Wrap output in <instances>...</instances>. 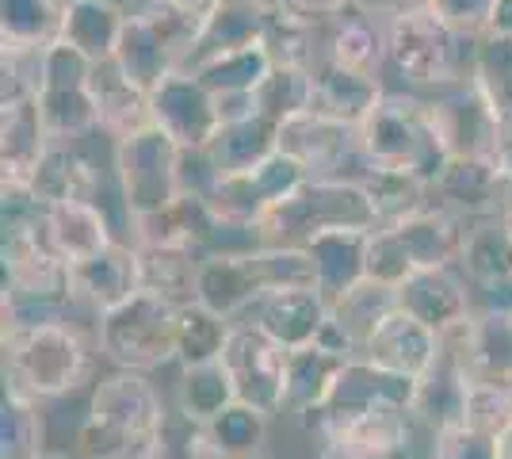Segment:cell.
<instances>
[{"mask_svg": "<svg viewBox=\"0 0 512 459\" xmlns=\"http://www.w3.org/2000/svg\"><path fill=\"white\" fill-rule=\"evenodd\" d=\"M142 257V287L161 291L172 303H195V284L203 268V249L199 245H165V249H138Z\"/></svg>", "mask_w": 512, "mask_h": 459, "instance_id": "35", "label": "cell"}, {"mask_svg": "<svg viewBox=\"0 0 512 459\" xmlns=\"http://www.w3.org/2000/svg\"><path fill=\"white\" fill-rule=\"evenodd\" d=\"M440 356H444V337L421 326L417 318H409L402 306L375 329V337L363 349V360L379 364L386 372L409 375V379H428L432 368L440 364Z\"/></svg>", "mask_w": 512, "mask_h": 459, "instance_id": "20", "label": "cell"}, {"mask_svg": "<svg viewBox=\"0 0 512 459\" xmlns=\"http://www.w3.org/2000/svg\"><path fill=\"white\" fill-rule=\"evenodd\" d=\"M50 138L39 119V104H16L0 108V165L4 180H31L35 165L43 161Z\"/></svg>", "mask_w": 512, "mask_h": 459, "instance_id": "33", "label": "cell"}, {"mask_svg": "<svg viewBox=\"0 0 512 459\" xmlns=\"http://www.w3.org/2000/svg\"><path fill=\"white\" fill-rule=\"evenodd\" d=\"M237 326H256L268 333L279 349L299 352L318 345V337L329 326V303L321 299L318 287H291V291H272L264 295L256 310L237 322Z\"/></svg>", "mask_w": 512, "mask_h": 459, "instance_id": "18", "label": "cell"}, {"mask_svg": "<svg viewBox=\"0 0 512 459\" xmlns=\"http://www.w3.org/2000/svg\"><path fill=\"white\" fill-rule=\"evenodd\" d=\"M115 4H119V8H130V4H134V0H115Z\"/></svg>", "mask_w": 512, "mask_h": 459, "instance_id": "56", "label": "cell"}, {"mask_svg": "<svg viewBox=\"0 0 512 459\" xmlns=\"http://www.w3.org/2000/svg\"><path fill=\"white\" fill-rule=\"evenodd\" d=\"M92 62L73 46L54 43L46 50V81L39 96V119L50 142H85L100 131V108L92 96Z\"/></svg>", "mask_w": 512, "mask_h": 459, "instance_id": "9", "label": "cell"}, {"mask_svg": "<svg viewBox=\"0 0 512 459\" xmlns=\"http://www.w3.org/2000/svg\"><path fill=\"white\" fill-rule=\"evenodd\" d=\"M39 230H43L46 245H50L69 268L100 257L104 249H111V245L119 241L115 230H111V222H107V215L96 203H88V199L50 203L43 211Z\"/></svg>", "mask_w": 512, "mask_h": 459, "instance_id": "21", "label": "cell"}, {"mask_svg": "<svg viewBox=\"0 0 512 459\" xmlns=\"http://www.w3.org/2000/svg\"><path fill=\"white\" fill-rule=\"evenodd\" d=\"M360 8L375 12V16H386V20H394V16H409V12L428 8V0H360Z\"/></svg>", "mask_w": 512, "mask_h": 459, "instance_id": "51", "label": "cell"}, {"mask_svg": "<svg viewBox=\"0 0 512 459\" xmlns=\"http://www.w3.org/2000/svg\"><path fill=\"white\" fill-rule=\"evenodd\" d=\"M325 230H379L371 199L356 180L314 176L291 199H283L260 219L264 245H295L302 249Z\"/></svg>", "mask_w": 512, "mask_h": 459, "instance_id": "6", "label": "cell"}, {"mask_svg": "<svg viewBox=\"0 0 512 459\" xmlns=\"http://www.w3.org/2000/svg\"><path fill=\"white\" fill-rule=\"evenodd\" d=\"M218 180H222V176H218V169H214L211 153L207 150H180V165H176V188H180V196L211 199Z\"/></svg>", "mask_w": 512, "mask_h": 459, "instance_id": "49", "label": "cell"}, {"mask_svg": "<svg viewBox=\"0 0 512 459\" xmlns=\"http://www.w3.org/2000/svg\"><path fill=\"white\" fill-rule=\"evenodd\" d=\"M348 356L325 349V345H310L287 356V406L283 414L302 421L314 410L325 406V398L333 394L337 379H341Z\"/></svg>", "mask_w": 512, "mask_h": 459, "instance_id": "28", "label": "cell"}, {"mask_svg": "<svg viewBox=\"0 0 512 459\" xmlns=\"http://www.w3.org/2000/svg\"><path fill=\"white\" fill-rule=\"evenodd\" d=\"M428 459H497V440L467 425H448L428 437Z\"/></svg>", "mask_w": 512, "mask_h": 459, "instance_id": "48", "label": "cell"}, {"mask_svg": "<svg viewBox=\"0 0 512 459\" xmlns=\"http://www.w3.org/2000/svg\"><path fill=\"white\" fill-rule=\"evenodd\" d=\"M497 459H512V425L497 437Z\"/></svg>", "mask_w": 512, "mask_h": 459, "instance_id": "54", "label": "cell"}, {"mask_svg": "<svg viewBox=\"0 0 512 459\" xmlns=\"http://www.w3.org/2000/svg\"><path fill=\"white\" fill-rule=\"evenodd\" d=\"M253 459H276V456H268V452H260V456H253Z\"/></svg>", "mask_w": 512, "mask_h": 459, "instance_id": "57", "label": "cell"}, {"mask_svg": "<svg viewBox=\"0 0 512 459\" xmlns=\"http://www.w3.org/2000/svg\"><path fill=\"white\" fill-rule=\"evenodd\" d=\"M172 4H176L180 12H188V16H195V20H203V16L211 12V8L218 4V0H172Z\"/></svg>", "mask_w": 512, "mask_h": 459, "instance_id": "53", "label": "cell"}, {"mask_svg": "<svg viewBox=\"0 0 512 459\" xmlns=\"http://www.w3.org/2000/svg\"><path fill=\"white\" fill-rule=\"evenodd\" d=\"M276 69L268 46H253V50H237V54H222L207 66L195 69V77L211 88L214 96H253L256 88L268 81V73Z\"/></svg>", "mask_w": 512, "mask_h": 459, "instance_id": "39", "label": "cell"}, {"mask_svg": "<svg viewBox=\"0 0 512 459\" xmlns=\"http://www.w3.org/2000/svg\"><path fill=\"white\" fill-rule=\"evenodd\" d=\"M493 161H497V169H501L505 180L512 184V131L501 134V146H497V153H493Z\"/></svg>", "mask_w": 512, "mask_h": 459, "instance_id": "52", "label": "cell"}, {"mask_svg": "<svg viewBox=\"0 0 512 459\" xmlns=\"http://www.w3.org/2000/svg\"><path fill=\"white\" fill-rule=\"evenodd\" d=\"M360 188L371 199V211L379 226H398V222L421 215L432 203V188L425 180L409 173H390V169H367Z\"/></svg>", "mask_w": 512, "mask_h": 459, "instance_id": "36", "label": "cell"}, {"mask_svg": "<svg viewBox=\"0 0 512 459\" xmlns=\"http://www.w3.org/2000/svg\"><path fill=\"white\" fill-rule=\"evenodd\" d=\"M46 410L16 394H4L0 406V459H43L50 448Z\"/></svg>", "mask_w": 512, "mask_h": 459, "instance_id": "38", "label": "cell"}, {"mask_svg": "<svg viewBox=\"0 0 512 459\" xmlns=\"http://www.w3.org/2000/svg\"><path fill=\"white\" fill-rule=\"evenodd\" d=\"M287 356L268 333L256 326H234L230 345L222 352V364L234 379L237 402L253 406L264 417L276 421L287 406Z\"/></svg>", "mask_w": 512, "mask_h": 459, "instance_id": "12", "label": "cell"}, {"mask_svg": "<svg viewBox=\"0 0 512 459\" xmlns=\"http://www.w3.org/2000/svg\"><path fill=\"white\" fill-rule=\"evenodd\" d=\"M268 23H272V8L260 0H218L199 23V35H195L184 73H195L199 66H207L222 54L264 46L268 43Z\"/></svg>", "mask_w": 512, "mask_h": 459, "instance_id": "19", "label": "cell"}, {"mask_svg": "<svg viewBox=\"0 0 512 459\" xmlns=\"http://www.w3.org/2000/svg\"><path fill=\"white\" fill-rule=\"evenodd\" d=\"M402 245H406L413 268H444V264H459L463 241H467V222L451 215L444 207L428 203L421 215L390 226Z\"/></svg>", "mask_w": 512, "mask_h": 459, "instance_id": "27", "label": "cell"}, {"mask_svg": "<svg viewBox=\"0 0 512 459\" xmlns=\"http://www.w3.org/2000/svg\"><path fill=\"white\" fill-rule=\"evenodd\" d=\"M279 153L295 157L310 176H341L356 180L371 169L360 150V131L344 127L321 111H302L279 127Z\"/></svg>", "mask_w": 512, "mask_h": 459, "instance_id": "11", "label": "cell"}, {"mask_svg": "<svg viewBox=\"0 0 512 459\" xmlns=\"http://www.w3.org/2000/svg\"><path fill=\"white\" fill-rule=\"evenodd\" d=\"M413 272H417V268L409 261L402 238H398L390 226L371 230V241H367V280L386 284V287H402Z\"/></svg>", "mask_w": 512, "mask_h": 459, "instance_id": "46", "label": "cell"}, {"mask_svg": "<svg viewBox=\"0 0 512 459\" xmlns=\"http://www.w3.org/2000/svg\"><path fill=\"white\" fill-rule=\"evenodd\" d=\"M478 43L455 35L451 27L432 16V8L386 20V73L383 85L409 88V92H444V88L474 81Z\"/></svg>", "mask_w": 512, "mask_h": 459, "instance_id": "2", "label": "cell"}, {"mask_svg": "<svg viewBox=\"0 0 512 459\" xmlns=\"http://www.w3.org/2000/svg\"><path fill=\"white\" fill-rule=\"evenodd\" d=\"M176 165H180V146L157 127H146L115 142V180L127 196L134 219L165 211L180 199Z\"/></svg>", "mask_w": 512, "mask_h": 459, "instance_id": "10", "label": "cell"}, {"mask_svg": "<svg viewBox=\"0 0 512 459\" xmlns=\"http://www.w3.org/2000/svg\"><path fill=\"white\" fill-rule=\"evenodd\" d=\"M432 16L451 27L455 35H467V39H482L490 35L493 12H497V0H428Z\"/></svg>", "mask_w": 512, "mask_h": 459, "instance_id": "47", "label": "cell"}, {"mask_svg": "<svg viewBox=\"0 0 512 459\" xmlns=\"http://www.w3.org/2000/svg\"><path fill=\"white\" fill-rule=\"evenodd\" d=\"M142 291V257L127 241H115L100 257L69 268V322L96 345L100 318Z\"/></svg>", "mask_w": 512, "mask_h": 459, "instance_id": "8", "label": "cell"}, {"mask_svg": "<svg viewBox=\"0 0 512 459\" xmlns=\"http://www.w3.org/2000/svg\"><path fill=\"white\" fill-rule=\"evenodd\" d=\"M432 203L444 207L463 222L509 219L512 215V184L497 169L493 157L448 161L444 176L432 184Z\"/></svg>", "mask_w": 512, "mask_h": 459, "instance_id": "15", "label": "cell"}, {"mask_svg": "<svg viewBox=\"0 0 512 459\" xmlns=\"http://www.w3.org/2000/svg\"><path fill=\"white\" fill-rule=\"evenodd\" d=\"M268 54L276 66L306 69L318 73L325 66V27H310V23L287 20L272 8V23H268Z\"/></svg>", "mask_w": 512, "mask_h": 459, "instance_id": "41", "label": "cell"}, {"mask_svg": "<svg viewBox=\"0 0 512 459\" xmlns=\"http://www.w3.org/2000/svg\"><path fill=\"white\" fill-rule=\"evenodd\" d=\"M474 85L486 92L493 115L501 127L512 131V39L509 35H482L478 43V66Z\"/></svg>", "mask_w": 512, "mask_h": 459, "instance_id": "42", "label": "cell"}, {"mask_svg": "<svg viewBox=\"0 0 512 459\" xmlns=\"http://www.w3.org/2000/svg\"><path fill=\"white\" fill-rule=\"evenodd\" d=\"M459 425L497 440L512 425V387H501V383H467Z\"/></svg>", "mask_w": 512, "mask_h": 459, "instance_id": "45", "label": "cell"}, {"mask_svg": "<svg viewBox=\"0 0 512 459\" xmlns=\"http://www.w3.org/2000/svg\"><path fill=\"white\" fill-rule=\"evenodd\" d=\"M325 62L348 73L383 77L386 73V16L352 8L348 16L325 27Z\"/></svg>", "mask_w": 512, "mask_h": 459, "instance_id": "23", "label": "cell"}, {"mask_svg": "<svg viewBox=\"0 0 512 459\" xmlns=\"http://www.w3.org/2000/svg\"><path fill=\"white\" fill-rule=\"evenodd\" d=\"M314 111L337 119L344 127H356L360 131L367 123V115L379 108L383 100V77H367V73H348V69L325 66L314 73Z\"/></svg>", "mask_w": 512, "mask_h": 459, "instance_id": "29", "label": "cell"}, {"mask_svg": "<svg viewBox=\"0 0 512 459\" xmlns=\"http://www.w3.org/2000/svg\"><path fill=\"white\" fill-rule=\"evenodd\" d=\"M379 108L367 115L360 127V150L371 169H390V173H409L425 180L428 188L448 169V150L436 134L428 96L409 92V88L383 85Z\"/></svg>", "mask_w": 512, "mask_h": 459, "instance_id": "4", "label": "cell"}, {"mask_svg": "<svg viewBox=\"0 0 512 459\" xmlns=\"http://www.w3.org/2000/svg\"><path fill=\"white\" fill-rule=\"evenodd\" d=\"M234 322L207 310L203 303L180 306V326H176V368H199L222 360V352L230 345Z\"/></svg>", "mask_w": 512, "mask_h": 459, "instance_id": "37", "label": "cell"}, {"mask_svg": "<svg viewBox=\"0 0 512 459\" xmlns=\"http://www.w3.org/2000/svg\"><path fill=\"white\" fill-rule=\"evenodd\" d=\"M356 4L360 0H276V12L287 16V20L310 23V27H333Z\"/></svg>", "mask_w": 512, "mask_h": 459, "instance_id": "50", "label": "cell"}, {"mask_svg": "<svg viewBox=\"0 0 512 459\" xmlns=\"http://www.w3.org/2000/svg\"><path fill=\"white\" fill-rule=\"evenodd\" d=\"M398 310V287L375 284V280H360L348 295H341L329 306V326L348 341V349L363 356L367 341L375 337V329Z\"/></svg>", "mask_w": 512, "mask_h": 459, "instance_id": "30", "label": "cell"}, {"mask_svg": "<svg viewBox=\"0 0 512 459\" xmlns=\"http://www.w3.org/2000/svg\"><path fill=\"white\" fill-rule=\"evenodd\" d=\"M4 349V394L27 402H58L100 379V352L85 333L65 322L0 333Z\"/></svg>", "mask_w": 512, "mask_h": 459, "instance_id": "1", "label": "cell"}, {"mask_svg": "<svg viewBox=\"0 0 512 459\" xmlns=\"http://www.w3.org/2000/svg\"><path fill=\"white\" fill-rule=\"evenodd\" d=\"M421 394V379L409 375L386 372L371 360H348L333 394L325 398V406L314 410L310 417H302L299 425L306 429V437L318 440V448L325 440H333L344 425L360 421V417L375 414V410H413Z\"/></svg>", "mask_w": 512, "mask_h": 459, "instance_id": "7", "label": "cell"}, {"mask_svg": "<svg viewBox=\"0 0 512 459\" xmlns=\"http://www.w3.org/2000/svg\"><path fill=\"white\" fill-rule=\"evenodd\" d=\"M214 169L218 176H234V173H253L256 165H264L272 153H279V123L253 115V119H241V123H226L211 146Z\"/></svg>", "mask_w": 512, "mask_h": 459, "instance_id": "31", "label": "cell"}, {"mask_svg": "<svg viewBox=\"0 0 512 459\" xmlns=\"http://www.w3.org/2000/svg\"><path fill=\"white\" fill-rule=\"evenodd\" d=\"M69 0H0V39L20 50H50L62 39Z\"/></svg>", "mask_w": 512, "mask_h": 459, "instance_id": "34", "label": "cell"}, {"mask_svg": "<svg viewBox=\"0 0 512 459\" xmlns=\"http://www.w3.org/2000/svg\"><path fill=\"white\" fill-rule=\"evenodd\" d=\"M237 402L234 379L222 360L199 364V368H176V387H172V410L184 414L195 425H211L218 414H226Z\"/></svg>", "mask_w": 512, "mask_h": 459, "instance_id": "32", "label": "cell"}, {"mask_svg": "<svg viewBox=\"0 0 512 459\" xmlns=\"http://www.w3.org/2000/svg\"><path fill=\"white\" fill-rule=\"evenodd\" d=\"M264 299V287L256 276L253 253L245 257H203L199 268V284H195V303L207 310L230 318V322H245Z\"/></svg>", "mask_w": 512, "mask_h": 459, "instance_id": "22", "label": "cell"}, {"mask_svg": "<svg viewBox=\"0 0 512 459\" xmlns=\"http://www.w3.org/2000/svg\"><path fill=\"white\" fill-rule=\"evenodd\" d=\"M367 241H371V230H325L302 245L314 261L318 291L329 306L348 295L360 280H367Z\"/></svg>", "mask_w": 512, "mask_h": 459, "instance_id": "24", "label": "cell"}, {"mask_svg": "<svg viewBox=\"0 0 512 459\" xmlns=\"http://www.w3.org/2000/svg\"><path fill=\"white\" fill-rule=\"evenodd\" d=\"M428 111H432V123L436 134L444 142L451 161H470V157H493L501 146V119L493 115L486 92L467 81V85L444 88V92H432L428 96Z\"/></svg>", "mask_w": 512, "mask_h": 459, "instance_id": "13", "label": "cell"}, {"mask_svg": "<svg viewBox=\"0 0 512 459\" xmlns=\"http://www.w3.org/2000/svg\"><path fill=\"white\" fill-rule=\"evenodd\" d=\"M398 306L432 333L448 337L474 318V287L459 272V264L417 268L406 284L398 287Z\"/></svg>", "mask_w": 512, "mask_h": 459, "instance_id": "16", "label": "cell"}, {"mask_svg": "<svg viewBox=\"0 0 512 459\" xmlns=\"http://www.w3.org/2000/svg\"><path fill=\"white\" fill-rule=\"evenodd\" d=\"M176 326H180V303L142 287L130 303L100 318L96 352L107 368H127L142 375L165 372L176 368Z\"/></svg>", "mask_w": 512, "mask_h": 459, "instance_id": "5", "label": "cell"}, {"mask_svg": "<svg viewBox=\"0 0 512 459\" xmlns=\"http://www.w3.org/2000/svg\"><path fill=\"white\" fill-rule=\"evenodd\" d=\"M268 425H272V417H264L245 402H234L226 414H218L207 425V437H211L218 459H253L268 444Z\"/></svg>", "mask_w": 512, "mask_h": 459, "instance_id": "40", "label": "cell"}, {"mask_svg": "<svg viewBox=\"0 0 512 459\" xmlns=\"http://www.w3.org/2000/svg\"><path fill=\"white\" fill-rule=\"evenodd\" d=\"M314 85H318L314 73L276 66L268 73V81L256 88V108L264 119L283 127L287 119H295L302 111H314Z\"/></svg>", "mask_w": 512, "mask_h": 459, "instance_id": "43", "label": "cell"}, {"mask_svg": "<svg viewBox=\"0 0 512 459\" xmlns=\"http://www.w3.org/2000/svg\"><path fill=\"white\" fill-rule=\"evenodd\" d=\"M0 108H16V104H39L46 81V50H20V46H4L0 54Z\"/></svg>", "mask_w": 512, "mask_h": 459, "instance_id": "44", "label": "cell"}, {"mask_svg": "<svg viewBox=\"0 0 512 459\" xmlns=\"http://www.w3.org/2000/svg\"><path fill=\"white\" fill-rule=\"evenodd\" d=\"M43 459H81V456H69V452H46Z\"/></svg>", "mask_w": 512, "mask_h": 459, "instance_id": "55", "label": "cell"}, {"mask_svg": "<svg viewBox=\"0 0 512 459\" xmlns=\"http://www.w3.org/2000/svg\"><path fill=\"white\" fill-rule=\"evenodd\" d=\"M92 96H96V108H100V131L111 142L153 127L150 92L142 85H134L115 62H104V66L92 69Z\"/></svg>", "mask_w": 512, "mask_h": 459, "instance_id": "26", "label": "cell"}, {"mask_svg": "<svg viewBox=\"0 0 512 459\" xmlns=\"http://www.w3.org/2000/svg\"><path fill=\"white\" fill-rule=\"evenodd\" d=\"M150 115L153 127L169 134L180 150H207L222 131L214 92L195 73H184V69L169 73L150 92Z\"/></svg>", "mask_w": 512, "mask_h": 459, "instance_id": "14", "label": "cell"}, {"mask_svg": "<svg viewBox=\"0 0 512 459\" xmlns=\"http://www.w3.org/2000/svg\"><path fill=\"white\" fill-rule=\"evenodd\" d=\"M123 27H127V8H119L115 0H69L58 43L73 46L92 66H104L119 54Z\"/></svg>", "mask_w": 512, "mask_h": 459, "instance_id": "25", "label": "cell"}, {"mask_svg": "<svg viewBox=\"0 0 512 459\" xmlns=\"http://www.w3.org/2000/svg\"><path fill=\"white\" fill-rule=\"evenodd\" d=\"M43 222V219H39ZM4 299H65L69 295V264L46 245L43 230L4 234Z\"/></svg>", "mask_w": 512, "mask_h": 459, "instance_id": "17", "label": "cell"}, {"mask_svg": "<svg viewBox=\"0 0 512 459\" xmlns=\"http://www.w3.org/2000/svg\"><path fill=\"white\" fill-rule=\"evenodd\" d=\"M172 406L150 375L107 368L88 387V410L77 429L81 459H115L130 444H142L161 433Z\"/></svg>", "mask_w": 512, "mask_h": 459, "instance_id": "3", "label": "cell"}]
</instances>
